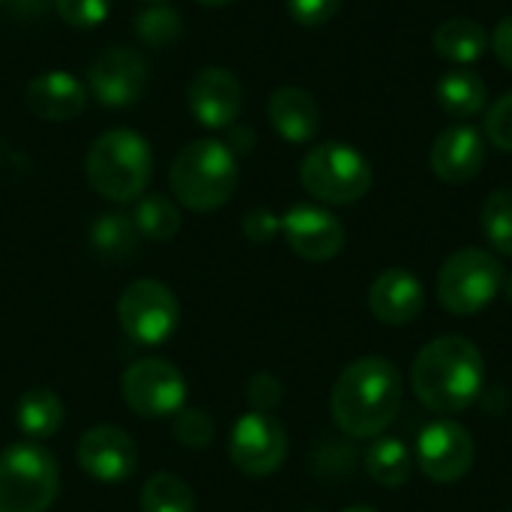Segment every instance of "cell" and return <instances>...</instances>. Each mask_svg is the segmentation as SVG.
I'll return each mask as SVG.
<instances>
[{"instance_id": "1", "label": "cell", "mask_w": 512, "mask_h": 512, "mask_svg": "<svg viewBox=\"0 0 512 512\" xmlns=\"http://www.w3.org/2000/svg\"><path fill=\"white\" fill-rule=\"evenodd\" d=\"M486 384L480 348L465 336L432 339L411 366V390L432 414H459L477 402Z\"/></svg>"}, {"instance_id": "2", "label": "cell", "mask_w": 512, "mask_h": 512, "mask_svg": "<svg viewBox=\"0 0 512 512\" xmlns=\"http://www.w3.org/2000/svg\"><path fill=\"white\" fill-rule=\"evenodd\" d=\"M402 408V375L384 357H363L342 369L330 393L333 423L348 438H378Z\"/></svg>"}, {"instance_id": "3", "label": "cell", "mask_w": 512, "mask_h": 512, "mask_svg": "<svg viewBox=\"0 0 512 512\" xmlns=\"http://www.w3.org/2000/svg\"><path fill=\"white\" fill-rule=\"evenodd\" d=\"M237 183H240L237 156L225 141L195 138L174 156L171 192L183 207L195 213H210L225 207Z\"/></svg>"}, {"instance_id": "4", "label": "cell", "mask_w": 512, "mask_h": 512, "mask_svg": "<svg viewBox=\"0 0 512 512\" xmlns=\"http://www.w3.org/2000/svg\"><path fill=\"white\" fill-rule=\"evenodd\" d=\"M87 183L114 204L138 201L153 174V150L135 129H108L87 150Z\"/></svg>"}, {"instance_id": "5", "label": "cell", "mask_w": 512, "mask_h": 512, "mask_svg": "<svg viewBox=\"0 0 512 512\" xmlns=\"http://www.w3.org/2000/svg\"><path fill=\"white\" fill-rule=\"evenodd\" d=\"M60 489L54 456L27 441L0 453V512H45Z\"/></svg>"}, {"instance_id": "6", "label": "cell", "mask_w": 512, "mask_h": 512, "mask_svg": "<svg viewBox=\"0 0 512 512\" xmlns=\"http://www.w3.org/2000/svg\"><path fill=\"white\" fill-rule=\"evenodd\" d=\"M303 189L324 204H354L372 189V165L348 144L324 141L300 165Z\"/></svg>"}, {"instance_id": "7", "label": "cell", "mask_w": 512, "mask_h": 512, "mask_svg": "<svg viewBox=\"0 0 512 512\" xmlns=\"http://www.w3.org/2000/svg\"><path fill=\"white\" fill-rule=\"evenodd\" d=\"M504 288V267L486 249H459L438 273V303L453 315L486 309Z\"/></svg>"}, {"instance_id": "8", "label": "cell", "mask_w": 512, "mask_h": 512, "mask_svg": "<svg viewBox=\"0 0 512 512\" xmlns=\"http://www.w3.org/2000/svg\"><path fill=\"white\" fill-rule=\"evenodd\" d=\"M117 321L132 342L153 348L171 339V333L177 330L180 306L168 285L156 279H138L120 294Z\"/></svg>"}, {"instance_id": "9", "label": "cell", "mask_w": 512, "mask_h": 512, "mask_svg": "<svg viewBox=\"0 0 512 512\" xmlns=\"http://www.w3.org/2000/svg\"><path fill=\"white\" fill-rule=\"evenodd\" d=\"M120 393L126 405L147 420L174 417L186 402V381L180 369L168 360L147 357L132 363L120 378Z\"/></svg>"}, {"instance_id": "10", "label": "cell", "mask_w": 512, "mask_h": 512, "mask_svg": "<svg viewBox=\"0 0 512 512\" xmlns=\"http://www.w3.org/2000/svg\"><path fill=\"white\" fill-rule=\"evenodd\" d=\"M228 456L237 471L249 477H267L282 468L288 456V435L282 423L267 411L243 414L231 429Z\"/></svg>"}, {"instance_id": "11", "label": "cell", "mask_w": 512, "mask_h": 512, "mask_svg": "<svg viewBox=\"0 0 512 512\" xmlns=\"http://www.w3.org/2000/svg\"><path fill=\"white\" fill-rule=\"evenodd\" d=\"M150 66L141 51L111 45L93 57L87 66V93L108 108H126L138 102L147 90Z\"/></svg>"}, {"instance_id": "12", "label": "cell", "mask_w": 512, "mask_h": 512, "mask_svg": "<svg viewBox=\"0 0 512 512\" xmlns=\"http://www.w3.org/2000/svg\"><path fill=\"white\" fill-rule=\"evenodd\" d=\"M417 465L435 483H459L474 465V438L456 420H432L417 438Z\"/></svg>"}, {"instance_id": "13", "label": "cell", "mask_w": 512, "mask_h": 512, "mask_svg": "<svg viewBox=\"0 0 512 512\" xmlns=\"http://www.w3.org/2000/svg\"><path fill=\"white\" fill-rule=\"evenodd\" d=\"M279 231L285 234L288 246L306 261H330L345 246L342 222L315 204H297L279 219Z\"/></svg>"}, {"instance_id": "14", "label": "cell", "mask_w": 512, "mask_h": 512, "mask_svg": "<svg viewBox=\"0 0 512 512\" xmlns=\"http://www.w3.org/2000/svg\"><path fill=\"white\" fill-rule=\"evenodd\" d=\"M78 465L99 483H123L138 468V447L123 429L96 426L78 441Z\"/></svg>"}, {"instance_id": "15", "label": "cell", "mask_w": 512, "mask_h": 512, "mask_svg": "<svg viewBox=\"0 0 512 512\" xmlns=\"http://www.w3.org/2000/svg\"><path fill=\"white\" fill-rule=\"evenodd\" d=\"M186 105L192 117L207 129H228L240 117L243 108V87L240 81L222 66H204L186 93Z\"/></svg>"}, {"instance_id": "16", "label": "cell", "mask_w": 512, "mask_h": 512, "mask_svg": "<svg viewBox=\"0 0 512 512\" xmlns=\"http://www.w3.org/2000/svg\"><path fill=\"white\" fill-rule=\"evenodd\" d=\"M87 84L69 72H42L24 87V105L33 117L48 123H66L87 108Z\"/></svg>"}, {"instance_id": "17", "label": "cell", "mask_w": 512, "mask_h": 512, "mask_svg": "<svg viewBox=\"0 0 512 512\" xmlns=\"http://www.w3.org/2000/svg\"><path fill=\"white\" fill-rule=\"evenodd\" d=\"M426 306L423 282L402 267H390L378 273V279L369 288V309L372 315L387 327H405L411 324Z\"/></svg>"}, {"instance_id": "18", "label": "cell", "mask_w": 512, "mask_h": 512, "mask_svg": "<svg viewBox=\"0 0 512 512\" xmlns=\"http://www.w3.org/2000/svg\"><path fill=\"white\" fill-rule=\"evenodd\" d=\"M486 165V141L474 126H450L432 144V171L444 183H468Z\"/></svg>"}, {"instance_id": "19", "label": "cell", "mask_w": 512, "mask_h": 512, "mask_svg": "<svg viewBox=\"0 0 512 512\" xmlns=\"http://www.w3.org/2000/svg\"><path fill=\"white\" fill-rule=\"evenodd\" d=\"M267 114H270V123L279 132V138H285L288 144H306L321 129L318 102L312 99L309 90L294 87V84L273 90V96L267 102Z\"/></svg>"}, {"instance_id": "20", "label": "cell", "mask_w": 512, "mask_h": 512, "mask_svg": "<svg viewBox=\"0 0 512 512\" xmlns=\"http://www.w3.org/2000/svg\"><path fill=\"white\" fill-rule=\"evenodd\" d=\"M486 48H489V33L474 18H450L435 30V51L456 66L477 63L486 54Z\"/></svg>"}, {"instance_id": "21", "label": "cell", "mask_w": 512, "mask_h": 512, "mask_svg": "<svg viewBox=\"0 0 512 512\" xmlns=\"http://www.w3.org/2000/svg\"><path fill=\"white\" fill-rule=\"evenodd\" d=\"M438 102L450 117H474L486 108V81L471 69H450L438 78Z\"/></svg>"}, {"instance_id": "22", "label": "cell", "mask_w": 512, "mask_h": 512, "mask_svg": "<svg viewBox=\"0 0 512 512\" xmlns=\"http://www.w3.org/2000/svg\"><path fill=\"white\" fill-rule=\"evenodd\" d=\"M15 426L33 444L48 441L63 426V402L51 390H27L15 408Z\"/></svg>"}, {"instance_id": "23", "label": "cell", "mask_w": 512, "mask_h": 512, "mask_svg": "<svg viewBox=\"0 0 512 512\" xmlns=\"http://www.w3.org/2000/svg\"><path fill=\"white\" fill-rule=\"evenodd\" d=\"M366 471L384 489H402L414 474V456L399 438L378 435L366 450Z\"/></svg>"}, {"instance_id": "24", "label": "cell", "mask_w": 512, "mask_h": 512, "mask_svg": "<svg viewBox=\"0 0 512 512\" xmlns=\"http://www.w3.org/2000/svg\"><path fill=\"white\" fill-rule=\"evenodd\" d=\"M90 249L105 261H129L138 246V228L126 213H102L90 225Z\"/></svg>"}, {"instance_id": "25", "label": "cell", "mask_w": 512, "mask_h": 512, "mask_svg": "<svg viewBox=\"0 0 512 512\" xmlns=\"http://www.w3.org/2000/svg\"><path fill=\"white\" fill-rule=\"evenodd\" d=\"M132 222L147 240H171L180 231V207L168 195H144L132 210Z\"/></svg>"}, {"instance_id": "26", "label": "cell", "mask_w": 512, "mask_h": 512, "mask_svg": "<svg viewBox=\"0 0 512 512\" xmlns=\"http://www.w3.org/2000/svg\"><path fill=\"white\" fill-rule=\"evenodd\" d=\"M141 512H195V495L180 477L153 474L141 489Z\"/></svg>"}, {"instance_id": "27", "label": "cell", "mask_w": 512, "mask_h": 512, "mask_svg": "<svg viewBox=\"0 0 512 512\" xmlns=\"http://www.w3.org/2000/svg\"><path fill=\"white\" fill-rule=\"evenodd\" d=\"M180 30H183L180 12L168 3H150L135 18V36L147 48H171L180 39Z\"/></svg>"}, {"instance_id": "28", "label": "cell", "mask_w": 512, "mask_h": 512, "mask_svg": "<svg viewBox=\"0 0 512 512\" xmlns=\"http://www.w3.org/2000/svg\"><path fill=\"white\" fill-rule=\"evenodd\" d=\"M483 234L495 252L512 258V189H498L483 204Z\"/></svg>"}, {"instance_id": "29", "label": "cell", "mask_w": 512, "mask_h": 512, "mask_svg": "<svg viewBox=\"0 0 512 512\" xmlns=\"http://www.w3.org/2000/svg\"><path fill=\"white\" fill-rule=\"evenodd\" d=\"M213 435H216V426H213L207 411H201V408H180L174 414V438L183 447L204 450V447H210Z\"/></svg>"}, {"instance_id": "30", "label": "cell", "mask_w": 512, "mask_h": 512, "mask_svg": "<svg viewBox=\"0 0 512 512\" xmlns=\"http://www.w3.org/2000/svg\"><path fill=\"white\" fill-rule=\"evenodd\" d=\"M54 9H57L63 24L90 30V27H99L108 18L111 0H54Z\"/></svg>"}, {"instance_id": "31", "label": "cell", "mask_w": 512, "mask_h": 512, "mask_svg": "<svg viewBox=\"0 0 512 512\" xmlns=\"http://www.w3.org/2000/svg\"><path fill=\"white\" fill-rule=\"evenodd\" d=\"M486 138L498 147L512 153V90L504 93L486 114Z\"/></svg>"}, {"instance_id": "32", "label": "cell", "mask_w": 512, "mask_h": 512, "mask_svg": "<svg viewBox=\"0 0 512 512\" xmlns=\"http://www.w3.org/2000/svg\"><path fill=\"white\" fill-rule=\"evenodd\" d=\"M285 6H288V15L297 24L321 27V24H327L339 12L342 0H285Z\"/></svg>"}, {"instance_id": "33", "label": "cell", "mask_w": 512, "mask_h": 512, "mask_svg": "<svg viewBox=\"0 0 512 512\" xmlns=\"http://www.w3.org/2000/svg\"><path fill=\"white\" fill-rule=\"evenodd\" d=\"M276 231H279V219L270 213V210H249L246 216H243V234L249 237V240H255V243H267V240H273L276 237Z\"/></svg>"}, {"instance_id": "34", "label": "cell", "mask_w": 512, "mask_h": 512, "mask_svg": "<svg viewBox=\"0 0 512 512\" xmlns=\"http://www.w3.org/2000/svg\"><path fill=\"white\" fill-rule=\"evenodd\" d=\"M249 399L258 405V411H270L279 402V384H276V378L273 375H258L249 384Z\"/></svg>"}, {"instance_id": "35", "label": "cell", "mask_w": 512, "mask_h": 512, "mask_svg": "<svg viewBox=\"0 0 512 512\" xmlns=\"http://www.w3.org/2000/svg\"><path fill=\"white\" fill-rule=\"evenodd\" d=\"M492 48H495V54H498V60L512 69V15H507L498 27H495V33H492Z\"/></svg>"}, {"instance_id": "36", "label": "cell", "mask_w": 512, "mask_h": 512, "mask_svg": "<svg viewBox=\"0 0 512 512\" xmlns=\"http://www.w3.org/2000/svg\"><path fill=\"white\" fill-rule=\"evenodd\" d=\"M231 153H237V150H249L252 147V129H246V126H231Z\"/></svg>"}, {"instance_id": "37", "label": "cell", "mask_w": 512, "mask_h": 512, "mask_svg": "<svg viewBox=\"0 0 512 512\" xmlns=\"http://www.w3.org/2000/svg\"><path fill=\"white\" fill-rule=\"evenodd\" d=\"M48 3H54V0H12V6H15V12H24V18H30V15H39Z\"/></svg>"}, {"instance_id": "38", "label": "cell", "mask_w": 512, "mask_h": 512, "mask_svg": "<svg viewBox=\"0 0 512 512\" xmlns=\"http://www.w3.org/2000/svg\"><path fill=\"white\" fill-rule=\"evenodd\" d=\"M201 6H225V3H231V0H198Z\"/></svg>"}, {"instance_id": "39", "label": "cell", "mask_w": 512, "mask_h": 512, "mask_svg": "<svg viewBox=\"0 0 512 512\" xmlns=\"http://www.w3.org/2000/svg\"><path fill=\"white\" fill-rule=\"evenodd\" d=\"M342 512H378L375 507H348V510H342Z\"/></svg>"}, {"instance_id": "40", "label": "cell", "mask_w": 512, "mask_h": 512, "mask_svg": "<svg viewBox=\"0 0 512 512\" xmlns=\"http://www.w3.org/2000/svg\"><path fill=\"white\" fill-rule=\"evenodd\" d=\"M504 288H507V297L512 300V279H510V282H504Z\"/></svg>"}, {"instance_id": "41", "label": "cell", "mask_w": 512, "mask_h": 512, "mask_svg": "<svg viewBox=\"0 0 512 512\" xmlns=\"http://www.w3.org/2000/svg\"><path fill=\"white\" fill-rule=\"evenodd\" d=\"M141 3H147V6H150V3H168V0H141Z\"/></svg>"}, {"instance_id": "42", "label": "cell", "mask_w": 512, "mask_h": 512, "mask_svg": "<svg viewBox=\"0 0 512 512\" xmlns=\"http://www.w3.org/2000/svg\"><path fill=\"white\" fill-rule=\"evenodd\" d=\"M3 3H6V0H0V6H3Z\"/></svg>"}]
</instances>
